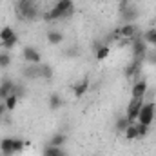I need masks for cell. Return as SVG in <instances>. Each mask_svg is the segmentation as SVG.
Listing matches in <instances>:
<instances>
[{"label":"cell","mask_w":156,"mask_h":156,"mask_svg":"<svg viewBox=\"0 0 156 156\" xmlns=\"http://www.w3.org/2000/svg\"><path fill=\"white\" fill-rule=\"evenodd\" d=\"M75 13V2L73 0H56V4L44 13L45 22H56V20H66Z\"/></svg>","instance_id":"obj_1"},{"label":"cell","mask_w":156,"mask_h":156,"mask_svg":"<svg viewBox=\"0 0 156 156\" xmlns=\"http://www.w3.org/2000/svg\"><path fill=\"white\" fill-rule=\"evenodd\" d=\"M16 16L24 22H33L38 16V5L35 0H16Z\"/></svg>","instance_id":"obj_2"},{"label":"cell","mask_w":156,"mask_h":156,"mask_svg":"<svg viewBox=\"0 0 156 156\" xmlns=\"http://www.w3.org/2000/svg\"><path fill=\"white\" fill-rule=\"evenodd\" d=\"M147 51H149V45L145 44V40L142 38V33L131 40V55H133V60H142V62H145Z\"/></svg>","instance_id":"obj_3"},{"label":"cell","mask_w":156,"mask_h":156,"mask_svg":"<svg viewBox=\"0 0 156 156\" xmlns=\"http://www.w3.org/2000/svg\"><path fill=\"white\" fill-rule=\"evenodd\" d=\"M156 120V104L154 102H144L142 109H140V115H138V123H144V125H149Z\"/></svg>","instance_id":"obj_4"},{"label":"cell","mask_w":156,"mask_h":156,"mask_svg":"<svg viewBox=\"0 0 156 156\" xmlns=\"http://www.w3.org/2000/svg\"><path fill=\"white\" fill-rule=\"evenodd\" d=\"M142 31L138 27V24H122L118 29H115V35L118 38H123V40H133L134 37H138Z\"/></svg>","instance_id":"obj_5"},{"label":"cell","mask_w":156,"mask_h":156,"mask_svg":"<svg viewBox=\"0 0 156 156\" xmlns=\"http://www.w3.org/2000/svg\"><path fill=\"white\" fill-rule=\"evenodd\" d=\"M140 16V9L131 4V5H125V7H120V22L122 24H134Z\"/></svg>","instance_id":"obj_6"},{"label":"cell","mask_w":156,"mask_h":156,"mask_svg":"<svg viewBox=\"0 0 156 156\" xmlns=\"http://www.w3.org/2000/svg\"><path fill=\"white\" fill-rule=\"evenodd\" d=\"M142 105H144V100L142 98H131V102L127 105V111H125V118L129 120V123H136Z\"/></svg>","instance_id":"obj_7"},{"label":"cell","mask_w":156,"mask_h":156,"mask_svg":"<svg viewBox=\"0 0 156 156\" xmlns=\"http://www.w3.org/2000/svg\"><path fill=\"white\" fill-rule=\"evenodd\" d=\"M22 58L27 64H42V55L38 53V49L33 47V45H24L22 47Z\"/></svg>","instance_id":"obj_8"},{"label":"cell","mask_w":156,"mask_h":156,"mask_svg":"<svg viewBox=\"0 0 156 156\" xmlns=\"http://www.w3.org/2000/svg\"><path fill=\"white\" fill-rule=\"evenodd\" d=\"M149 93V83H147V80H136L134 83H133V87H131V96L133 98H142L144 100V96Z\"/></svg>","instance_id":"obj_9"},{"label":"cell","mask_w":156,"mask_h":156,"mask_svg":"<svg viewBox=\"0 0 156 156\" xmlns=\"http://www.w3.org/2000/svg\"><path fill=\"white\" fill-rule=\"evenodd\" d=\"M142 67H144V62L142 60H131L125 67V76L127 78H136L140 73H142Z\"/></svg>","instance_id":"obj_10"},{"label":"cell","mask_w":156,"mask_h":156,"mask_svg":"<svg viewBox=\"0 0 156 156\" xmlns=\"http://www.w3.org/2000/svg\"><path fill=\"white\" fill-rule=\"evenodd\" d=\"M13 87H15V82L11 78H2V82H0V102H4L9 94H13Z\"/></svg>","instance_id":"obj_11"},{"label":"cell","mask_w":156,"mask_h":156,"mask_svg":"<svg viewBox=\"0 0 156 156\" xmlns=\"http://www.w3.org/2000/svg\"><path fill=\"white\" fill-rule=\"evenodd\" d=\"M22 76L27 80H37L40 78V64H27L22 69Z\"/></svg>","instance_id":"obj_12"},{"label":"cell","mask_w":156,"mask_h":156,"mask_svg":"<svg viewBox=\"0 0 156 156\" xmlns=\"http://www.w3.org/2000/svg\"><path fill=\"white\" fill-rule=\"evenodd\" d=\"M89 85H91L89 78H82L80 82H76V83H75V87H73V94H75L76 98H82V96L89 91Z\"/></svg>","instance_id":"obj_13"},{"label":"cell","mask_w":156,"mask_h":156,"mask_svg":"<svg viewBox=\"0 0 156 156\" xmlns=\"http://www.w3.org/2000/svg\"><path fill=\"white\" fill-rule=\"evenodd\" d=\"M13 142H15V138H9V136H5V138L0 140V153L4 156H13L15 154V151H13Z\"/></svg>","instance_id":"obj_14"},{"label":"cell","mask_w":156,"mask_h":156,"mask_svg":"<svg viewBox=\"0 0 156 156\" xmlns=\"http://www.w3.org/2000/svg\"><path fill=\"white\" fill-rule=\"evenodd\" d=\"M62 104H64V100H62V96H60L58 93H51V94H49V98H47V105H49L51 111H58V109L62 107Z\"/></svg>","instance_id":"obj_15"},{"label":"cell","mask_w":156,"mask_h":156,"mask_svg":"<svg viewBox=\"0 0 156 156\" xmlns=\"http://www.w3.org/2000/svg\"><path fill=\"white\" fill-rule=\"evenodd\" d=\"M67 144V134H64V133H56V134H53L51 138H49V144L47 145H53V147H64Z\"/></svg>","instance_id":"obj_16"},{"label":"cell","mask_w":156,"mask_h":156,"mask_svg":"<svg viewBox=\"0 0 156 156\" xmlns=\"http://www.w3.org/2000/svg\"><path fill=\"white\" fill-rule=\"evenodd\" d=\"M45 38H47V42L51 45H60L64 42V33H60L56 29H51V31H47V37Z\"/></svg>","instance_id":"obj_17"},{"label":"cell","mask_w":156,"mask_h":156,"mask_svg":"<svg viewBox=\"0 0 156 156\" xmlns=\"http://www.w3.org/2000/svg\"><path fill=\"white\" fill-rule=\"evenodd\" d=\"M142 38L145 40V44L149 47H156V27H149L142 33Z\"/></svg>","instance_id":"obj_18"},{"label":"cell","mask_w":156,"mask_h":156,"mask_svg":"<svg viewBox=\"0 0 156 156\" xmlns=\"http://www.w3.org/2000/svg\"><path fill=\"white\" fill-rule=\"evenodd\" d=\"M109 53H111V47H109V44H100L96 49H94V56H96V60H105L107 56H109Z\"/></svg>","instance_id":"obj_19"},{"label":"cell","mask_w":156,"mask_h":156,"mask_svg":"<svg viewBox=\"0 0 156 156\" xmlns=\"http://www.w3.org/2000/svg\"><path fill=\"white\" fill-rule=\"evenodd\" d=\"M53 76H55L53 67H51V66H47V64H40V78H42V80H45V82H51Z\"/></svg>","instance_id":"obj_20"},{"label":"cell","mask_w":156,"mask_h":156,"mask_svg":"<svg viewBox=\"0 0 156 156\" xmlns=\"http://www.w3.org/2000/svg\"><path fill=\"white\" fill-rule=\"evenodd\" d=\"M66 153L64 147H53V145H45L44 151H42V156H62Z\"/></svg>","instance_id":"obj_21"},{"label":"cell","mask_w":156,"mask_h":156,"mask_svg":"<svg viewBox=\"0 0 156 156\" xmlns=\"http://www.w3.org/2000/svg\"><path fill=\"white\" fill-rule=\"evenodd\" d=\"M18 96H15V94H9L5 100H4V104H5V109H7V113H11V111H15L16 109V104H18Z\"/></svg>","instance_id":"obj_22"},{"label":"cell","mask_w":156,"mask_h":156,"mask_svg":"<svg viewBox=\"0 0 156 156\" xmlns=\"http://www.w3.org/2000/svg\"><path fill=\"white\" fill-rule=\"evenodd\" d=\"M123 136H125V140H129V142L138 140V131H136V125H134V123H131V125L123 131Z\"/></svg>","instance_id":"obj_23"},{"label":"cell","mask_w":156,"mask_h":156,"mask_svg":"<svg viewBox=\"0 0 156 156\" xmlns=\"http://www.w3.org/2000/svg\"><path fill=\"white\" fill-rule=\"evenodd\" d=\"M13 58L9 55V51H0V69H7L11 66Z\"/></svg>","instance_id":"obj_24"},{"label":"cell","mask_w":156,"mask_h":156,"mask_svg":"<svg viewBox=\"0 0 156 156\" xmlns=\"http://www.w3.org/2000/svg\"><path fill=\"white\" fill-rule=\"evenodd\" d=\"M15 35H16V33H15V29H13L11 26H4V27L0 29V42L11 38V37H15Z\"/></svg>","instance_id":"obj_25"},{"label":"cell","mask_w":156,"mask_h":156,"mask_svg":"<svg viewBox=\"0 0 156 156\" xmlns=\"http://www.w3.org/2000/svg\"><path fill=\"white\" fill-rule=\"evenodd\" d=\"M2 44V49L4 51H11L16 44H18V37L15 35V37H11V38H7V40H4V42H0Z\"/></svg>","instance_id":"obj_26"},{"label":"cell","mask_w":156,"mask_h":156,"mask_svg":"<svg viewBox=\"0 0 156 156\" xmlns=\"http://www.w3.org/2000/svg\"><path fill=\"white\" fill-rule=\"evenodd\" d=\"M129 125H131V123H129V120H127V118H125V116H120L116 120V123H115V129H116L118 133H123Z\"/></svg>","instance_id":"obj_27"},{"label":"cell","mask_w":156,"mask_h":156,"mask_svg":"<svg viewBox=\"0 0 156 156\" xmlns=\"http://www.w3.org/2000/svg\"><path fill=\"white\" fill-rule=\"evenodd\" d=\"M134 125H136V131H138V140H142L149 134V125H144V123H138V122Z\"/></svg>","instance_id":"obj_28"},{"label":"cell","mask_w":156,"mask_h":156,"mask_svg":"<svg viewBox=\"0 0 156 156\" xmlns=\"http://www.w3.org/2000/svg\"><path fill=\"white\" fill-rule=\"evenodd\" d=\"M145 62H147V64H151V66H156V47H153V49H149V51H147Z\"/></svg>","instance_id":"obj_29"},{"label":"cell","mask_w":156,"mask_h":156,"mask_svg":"<svg viewBox=\"0 0 156 156\" xmlns=\"http://www.w3.org/2000/svg\"><path fill=\"white\" fill-rule=\"evenodd\" d=\"M24 147H26V142H24V140L15 138V142H13V151H15V154H16V153H22V151H24Z\"/></svg>","instance_id":"obj_30"},{"label":"cell","mask_w":156,"mask_h":156,"mask_svg":"<svg viewBox=\"0 0 156 156\" xmlns=\"http://www.w3.org/2000/svg\"><path fill=\"white\" fill-rule=\"evenodd\" d=\"M24 93H26V87H24L22 83H15V87H13V94L18 96V98H22Z\"/></svg>","instance_id":"obj_31"},{"label":"cell","mask_w":156,"mask_h":156,"mask_svg":"<svg viewBox=\"0 0 156 156\" xmlns=\"http://www.w3.org/2000/svg\"><path fill=\"white\" fill-rule=\"evenodd\" d=\"M78 55H80V51H78V47H75V45L66 51V56H78Z\"/></svg>","instance_id":"obj_32"},{"label":"cell","mask_w":156,"mask_h":156,"mask_svg":"<svg viewBox=\"0 0 156 156\" xmlns=\"http://www.w3.org/2000/svg\"><path fill=\"white\" fill-rule=\"evenodd\" d=\"M5 113H7V109H5V104H4V102H0V122L4 120Z\"/></svg>","instance_id":"obj_33"},{"label":"cell","mask_w":156,"mask_h":156,"mask_svg":"<svg viewBox=\"0 0 156 156\" xmlns=\"http://www.w3.org/2000/svg\"><path fill=\"white\" fill-rule=\"evenodd\" d=\"M62 156H67V153H64V154H62Z\"/></svg>","instance_id":"obj_34"}]
</instances>
